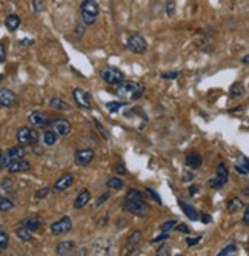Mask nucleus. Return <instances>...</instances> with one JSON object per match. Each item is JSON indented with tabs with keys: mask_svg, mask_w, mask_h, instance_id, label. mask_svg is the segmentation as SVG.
I'll return each instance as SVG.
<instances>
[{
	"mask_svg": "<svg viewBox=\"0 0 249 256\" xmlns=\"http://www.w3.org/2000/svg\"><path fill=\"white\" fill-rule=\"evenodd\" d=\"M89 200H91V194H89V190L88 189L80 190L77 198L74 200V208H77V210H80V208H85L88 206Z\"/></svg>",
	"mask_w": 249,
	"mask_h": 256,
	"instance_id": "obj_20",
	"label": "nucleus"
},
{
	"mask_svg": "<svg viewBox=\"0 0 249 256\" xmlns=\"http://www.w3.org/2000/svg\"><path fill=\"white\" fill-rule=\"evenodd\" d=\"M2 158H4V152H2V149H0V166H2Z\"/></svg>",
	"mask_w": 249,
	"mask_h": 256,
	"instance_id": "obj_56",
	"label": "nucleus"
},
{
	"mask_svg": "<svg viewBox=\"0 0 249 256\" xmlns=\"http://www.w3.org/2000/svg\"><path fill=\"white\" fill-rule=\"evenodd\" d=\"M192 178H194V174H192V172H183V181H185V182L192 181Z\"/></svg>",
	"mask_w": 249,
	"mask_h": 256,
	"instance_id": "obj_52",
	"label": "nucleus"
},
{
	"mask_svg": "<svg viewBox=\"0 0 249 256\" xmlns=\"http://www.w3.org/2000/svg\"><path fill=\"white\" fill-rule=\"evenodd\" d=\"M244 206L246 204L240 198H232L228 201V210H229V214H235V212L241 210V208H244Z\"/></svg>",
	"mask_w": 249,
	"mask_h": 256,
	"instance_id": "obj_27",
	"label": "nucleus"
},
{
	"mask_svg": "<svg viewBox=\"0 0 249 256\" xmlns=\"http://www.w3.org/2000/svg\"><path fill=\"white\" fill-rule=\"evenodd\" d=\"M20 226H22V227H25L27 230H30L31 234H33V232L40 230V227L43 226V221H42V218L33 215V216H28V218H25V220H22Z\"/></svg>",
	"mask_w": 249,
	"mask_h": 256,
	"instance_id": "obj_17",
	"label": "nucleus"
},
{
	"mask_svg": "<svg viewBox=\"0 0 249 256\" xmlns=\"http://www.w3.org/2000/svg\"><path fill=\"white\" fill-rule=\"evenodd\" d=\"M123 186H125V182L120 176H112L106 181V188L111 190H120Z\"/></svg>",
	"mask_w": 249,
	"mask_h": 256,
	"instance_id": "obj_26",
	"label": "nucleus"
},
{
	"mask_svg": "<svg viewBox=\"0 0 249 256\" xmlns=\"http://www.w3.org/2000/svg\"><path fill=\"white\" fill-rule=\"evenodd\" d=\"M20 23H22L20 16H17V14H10V16L7 17V20H5V26H7V30H8L10 32H16L17 28L20 26Z\"/></svg>",
	"mask_w": 249,
	"mask_h": 256,
	"instance_id": "obj_23",
	"label": "nucleus"
},
{
	"mask_svg": "<svg viewBox=\"0 0 249 256\" xmlns=\"http://www.w3.org/2000/svg\"><path fill=\"white\" fill-rule=\"evenodd\" d=\"M178 206L180 208L183 210V214L191 220V221H198V212H197V208L191 204H188L186 201H178Z\"/></svg>",
	"mask_w": 249,
	"mask_h": 256,
	"instance_id": "obj_21",
	"label": "nucleus"
},
{
	"mask_svg": "<svg viewBox=\"0 0 249 256\" xmlns=\"http://www.w3.org/2000/svg\"><path fill=\"white\" fill-rule=\"evenodd\" d=\"M28 122L34 126V128H40V129H47L50 126V115L40 112V110H34L28 115Z\"/></svg>",
	"mask_w": 249,
	"mask_h": 256,
	"instance_id": "obj_8",
	"label": "nucleus"
},
{
	"mask_svg": "<svg viewBox=\"0 0 249 256\" xmlns=\"http://www.w3.org/2000/svg\"><path fill=\"white\" fill-rule=\"evenodd\" d=\"M50 106L53 108V109H56V110H70L71 108H70V104H68L65 100H62V98H59V97H53L51 100H50Z\"/></svg>",
	"mask_w": 249,
	"mask_h": 256,
	"instance_id": "obj_25",
	"label": "nucleus"
},
{
	"mask_svg": "<svg viewBox=\"0 0 249 256\" xmlns=\"http://www.w3.org/2000/svg\"><path fill=\"white\" fill-rule=\"evenodd\" d=\"M14 207V202L5 196H0V212H8Z\"/></svg>",
	"mask_w": 249,
	"mask_h": 256,
	"instance_id": "obj_32",
	"label": "nucleus"
},
{
	"mask_svg": "<svg viewBox=\"0 0 249 256\" xmlns=\"http://www.w3.org/2000/svg\"><path fill=\"white\" fill-rule=\"evenodd\" d=\"M201 236H195V238H186V246L188 247H192V246H197L200 242Z\"/></svg>",
	"mask_w": 249,
	"mask_h": 256,
	"instance_id": "obj_47",
	"label": "nucleus"
},
{
	"mask_svg": "<svg viewBox=\"0 0 249 256\" xmlns=\"http://www.w3.org/2000/svg\"><path fill=\"white\" fill-rule=\"evenodd\" d=\"M142 238H143V235H142V232H140V230L132 232V234L129 235V238H128L125 252H126L128 254H129V253H131V254H137V253H139V244H140Z\"/></svg>",
	"mask_w": 249,
	"mask_h": 256,
	"instance_id": "obj_12",
	"label": "nucleus"
},
{
	"mask_svg": "<svg viewBox=\"0 0 249 256\" xmlns=\"http://www.w3.org/2000/svg\"><path fill=\"white\" fill-rule=\"evenodd\" d=\"M73 182H74V176L71 175V174H66V175H62L57 181H56V184H54V192H63V190H66V189H70L71 186H73Z\"/></svg>",
	"mask_w": 249,
	"mask_h": 256,
	"instance_id": "obj_16",
	"label": "nucleus"
},
{
	"mask_svg": "<svg viewBox=\"0 0 249 256\" xmlns=\"http://www.w3.org/2000/svg\"><path fill=\"white\" fill-rule=\"evenodd\" d=\"M241 62H243V64H247V63H249V57H247V56H244Z\"/></svg>",
	"mask_w": 249,
	"mask_h": 256,
	"instance_id": "obj_55",
	"label": "nucleus"
},
{
	"mask_svg": "<svg viewBox=\"0 0 249 256\" xmlns=\"http://www.w3.org/2000/svg\"><path fill=\"white\" fill-rule=\"evenodd\" d=\"M74 242L71 241H63V242H59L57 247H56V254L59 256H66V254H71L74 252Z\"/></svg>",
	"mask_w": 249,
	"mask_h": 256,
	"instance_id": "obj_22",
	"label": "nucleus"
},
{
	"mask_svg": "<svg viewBox=\"0 0 249 256\" xmlns=\"http://www.w3.org/2000/svg\"><path fill=\"white\" fill-rule=\"evenodd\" d=\"M198 190H200L198 186H191V188H189V195H191V196H194V195H197V194H198Z\"/></svg>",
	"mask_w": 249,
	"mask_h": 256,
	"instance_id": "obj_53",
	"label": "nucleus"
},
{
	"mask_svg": "<svg viewBox=\"0 0 249 256\" xmlns=\"http://www.w3.org/2000/svg\"><path fill=\"white\" fill-rule=\"evenodd\" d=\"M48 128H50L54 134H57V136H66L68 134L71 132V124H70V122L65 120V118L51 120Z\"/></svg>",
	"mask_w": 249,
	"mask_h": 256,
	"instance_id": "obj_10",
	"label": "nucleus"
},
{
	"mask_svg": "<svg viewBox=\"0 0 249 256\" xmlns=\"http://www.w3.org/2000/svg\"><path fill=\"white\" fill-rule=\"evenodd\" d=\"M244 94H246V88H244V84L241 82L234 83L231 86V89H229V97L231 98H241V97H244Z\"/></svg>",
	"mask_w": 249,
	"mask_h": 256,
	"instance_id": "obj_24",
	"label": "nucleus"
},
{
	"mask_svg": "<svg viewBox=\"0 0 249 256\" xmlns=\"http://www.w3.org/2000/svg\"><path fill=\"white\" fill-rule=\"evenodd\" d=\"M237 250L235 244H229V246H226L221 252H218V256H226V254H232L234 252Z\"/></svg>",
	"mask_w": 249,
	"mask_h": 256,
	"instance_id": "obj_34",
	"label": "nucleus"
},
{
	"mask_svg": "<svg viewBox=\"0 0 249 256\" xmlns=\"http://www.w3.org/2000/svg\"><path fill=\"white\" fill-rule=\"evenodd\" d=\"M175 226H177V221H175V220H169V221H166V222H163V224L160 226V230H162V232H169V230H172Z\"/></svg>",
	"mask_w": 249,
	"mask_h": 256,
	"instance_id": "obj_35",
	"label": "nucleus"
},
{
	"mask_svg": "<svg viewBox=\"0 0 249 256\" xmlns=\"http://www.w3.org/2000/svg\"><path fill=\"white\" fill-rule=\"evenodd\" d=\"M45 10V0H33V11L36 14H40Z\"/></svg>",
	"mask_w": 249,
	"mask_h": 256,
	"instance_id": "obj_33",
	"label": "nucleus"
},
{
	"mask_svg": "<svg viewBox=\"0 0 249 256\" xmlns=\"http://www.w3.org/2000/svg\"><path fill=\"white\" fill-rule=\"evenodd\" d=\"M166 14L169 17H172L175 14V2H174V0H169V2L166 4Z\"/></svg>",
	"mask_w": 249,
	"mask_h": 256,
	"instance_id": "obj_41",
	"label": "nucleus"
},
{
	"mask_svg": "<svg viewBox=\"0 0 249 256\" xmlns=\"http://www.w3.org/2000/svg\"><path fill=\"white\" fill-rule=\"evenodd\" d=\"M42 142H43L45 146H54L56 142H57V134H54L53 130L43 132V135H42Z\"/></svg>",
	"mask_w": 249,
	"mask_h": 256,
	"instance_id": "obj_28",
	"label": "nucleus"
},
{
	"mask_svg": "<svg viewBox=\"0 0 249 256\" xmlns=\"http://www.w3.org/2000/svg\"><path fill=\"white\" fill-rule=\"evenodd\" d=\"M198 220H200L203 224H209V222H212V216H211L209 214H205V212L198 214Z\"/></svg>",
	"mask_w": 249,
	"mask_h": 256,
	"instance_id": "obj_42",
	"label": "nucleus"
},
{
	"mask_svg": "<svg viewBox=\"0 0 249 256\" xmlns=\"http://www.w3.org/2000/svg\"><path fill=\"white\" fill-rule=\"evenodd\" d=\"M8 172L10 174H22V172H28L31 169V162L24 160V158H19V160H14L13 162L8 164Z\"/></svg>",
	"mask_w": 249,
	"mask_h": 256,
	"instance_id": "obj_15",
	"label": "nucleus"
},
{
	"mask_svg": "<svg viewBox=\"0 0 249 256\" xmlns=\"http://www.w3.org/2000/svg\"><path fill=\"white\" fill-rule=\"evenodd\" d=\"M73 230V221L70 216H62L59 221L53 222L51 224V234L56 235V236H60V235H65L68 232Z\"/></svg>",
	"mask_w": 249,
	"mask_h": 256,
	"instance_id": "obj_7",
	"label": "nucleus"
},
{
	"mask_svg": "<svg viewBox=\"0 0 249 256\" xmlns=\"http://www.w3.org/2000/svg\"><path fill=\"white\" fill-rule=\"evenodd\" d=\"M126 48L134 54H145L146 50H148L146 38L139 32H134V34L129 36V38L126 42Z\"/></svg>",
	"mask_w": 249,
	"mask_h": 256,
	"instance_id": "obj_6",
	"label": "nucleus"
},
{
	"mask_svg": "<svg viewBox=\"0 0 249 256\" xmlns=\"http://www.w3.org/2000/svg\"><path fill=\"white\" fill-rule=\"evenodd\" d=\"M146 192H148V194L152 196V200H155V201H157V204H158V206H162V204H163V202H162V198H160V195H158V194H157L154 189H151V188H146Z\"/></svg>",
	"mask_w": 249,
	"mask_h": 256,
	"instance_id": "obj_40",
	"label": "nucleus"
},
{
	"mask_svg": "<svg viewBox=\"0 0 249 256\" xmlns=\"http://www.w3.org/2000/svg\"><path fill=\"white\" fill-rule=\"evenodd\" d=\"M231 2H235V0H231Z\"/></svg>",
	"mask_w": 249,
	"mask_h": 256,
	"instance_id": "obj_57",
	"label": "nucleus"
},
{
	"mask_svg": "<svg viewBox=\"0 0 249 256\" xmlns=\"http://www.w3.org/2000/svg\"><path fill=\"white\" fill-rule=\"evenodd\" d=\"M100 77H102V80L105 83H108L111 86H117L122 82H125V74L120 71L119 68H114V66H109V68L102 69Z\"/></svg>",
	"mask_w": 249,
	"mask_h": 256,
	"instance_id": "obj_5",
	"label": "nucleus"
},
{
	"mask_svg": "<svg viewBox=\"0 0 249 256\" xmlns=\"http://www.w3.org/2000/svg\"><path fill=\"white\" fill-rule=\"evenodd\" d=\"M17 103V96L8 88H0V108H13Z\"/></svg>",
	"mask_w": 249,
	"mask_h": 256,
	"instance_id": "obj_13",
	"label": "nucleus"
},
{
	"mask_svg": "<svg viewBox=\"0 0 249 256\" xmlns=\"http://www.w3.org/2000/svg\"><path fill=\"white\" fill-rule=\"evenodd\" d=\"M50 188H42V189H39L37 190V194H36V198L37 200H43V198H47L48 196V194H50Z\"/></svg>",
	"mask_w": 249,
	"mask_h": 256,
	"instance_id": "obj_39",
	"label": "nucleus"
},
{
	"mask_svg": "<svg viewBox=\"0 0 249 256\" xmlns=\"http://www.w3.org/2000/svg\"><path fill=\"white\" fill-rule=\"evenodd\" d=\"M145 86L139 82H122L117 84L116 96L128 102H135L145 96Z\"/></svg>",
	"mask_w": 249,
	"mask_h": 256,
	"instance_id": "obj_2",
	"label": "nucleus"
},
{
	"mask_svg": "<svg viewBox=\"0 0 249 256\" xmlns=\"http://www.w3.org/2000/svg\"><path fill=\"white\" fill-rule=\"evenodd\" d=\"M174 228H177L178 232H182V234H189V232H191L189 227H188L186 224H183V222H182V224H178V222H177V226H175Z\"/></svg>",
	"mask_w": 249,
	"mask_h": 256,
	"instance_id": "obj_46",
	"label": "nucleus"
},
{
	"mask_svg": "<svg viewBox=\"0 0 249 256\" xmlns=\"http://www.w3.org/2000/svg\"><path fill=\"white\" fill-rule=\"evenodd\" d=\"M243 226H249V208L244 206V214H243Z\"/></svg>",
	"mask_w": 249,
	"mask_h": 256,
	"instance_id": "obj_49",
	"label": "nucleus"
},
{
	"mask_svg": "<svg viewBox=\"0 0 249 256\" xmlns=\"http://www.w3.org/2000/svg\"><path fill=\"white\" fill-rule=\"evenodd\" d=\"M185 162H186L188 169L195 170V169H200V168H201V164H203V158H201V155H200L198 152H189V154L186 155Z\"/></svg>",
	"mask_w": 249,
	"mask_h": 256,
	"instance_id": "obj_18",
	"label": "nucleus"
},
{
	"mask_svg": "<svg viewBox=\"0 0 249 256\" xmlns=\"http://www.w3.org/2000/svg\"><path fill=\"white\" fill-rule=\"evenodd\" d=\"M160 77H162L163 80H177V78L180 77V72H178V71H172V72H163Z\"/></svg>",
	"mask_w": 249,
	"mask_h": 256,
	"instance_id": "obj_37",
	"label": "nucleus"
},
{
	"mask_svg": "<svg viewBox=\"0 0 249 256\" xmlns=\"http://www.w3.org/2000/svg\"><path fill=\"white\" fill-rule=\"evenodd\" d=\"M94 150L93 149H79L74 154V162L80 168H86L89 162L94 160Z\"/></svg>",
	"mask_w": 249,
	"mask_h": 256,
	"instance_id": "obj_11",
	"label": "nucleus"
},
{
	"mask_svg": "<svg viewBox=\"0 0 249 256\" xmlns=\"http://www.w3.org/2000/svg\"><path fill=\"white\" fill-rule=\"evenodd\" d=\"M19 43H20L22 46H31V44H34V40H33V38H22Z\"/></svg>",
	"mask_w": 249,
	"mask_h": 256,
	"instance_id": "obj_51",
	"label": "nucleus"
},
{
	"mask_svg": "<svg viewBox=\"0 0 249 256\" xmlns=\"http://www.w3.org/2000/svg\"><path fill=\"white\" fill-rule=\"evenodd\" d=\"M214 178L218 181V184L221 186V188H224L226 182H228V180H229V170H228V168H226L224 162H220V164L217 166Z\"/></svg>",
	"mask_w": 249,
	"mask_h": 256,
	"instance_id": "obj_19",
	"label": "nucleus"
},
{
	"mask_svg": "<svg viewBox=\"0 0 249 256\" xmlns=\"http://www.w3.org/2000/svg\"><path fill=\"white\" fill-rule=\"evenodd\" d=\"M16 138L20 146H33L39 142V134L36 129L28 126H20L16 132Z\"/></svg>",
	"mask_w": 249,
	"mask_h": 256,
	"instance_id": "obj_4",
	"label": "nucleus"
},
{
	"mask_svg": "<svg viewBox=\"0 0 249 256\" xmlns=\"http://www.w3.org/2000/svg\"><path fill=\"white\" fill-rule=\"evenodd\" d=\"M25 156V146H14V148H10L5 154H4V158H2V166L0 168H8L10 162H13L14 160H19V158H24Z\"/></svg>",
	"mask_w": 249,
	"mask_h": 256,
	"instance_id": "obj_9",
	"label": "nucleus"
},
{
	"mask_svg": "<svg viewBox=\"0 0 249 256\" xmlns=\"http://www.w3.org/2000/svg\"><path fill=\"white\" fill-rule=\"evenodd\" d=\"M10 246V235L0 227V250H5Z\"/></svg>",
	"mask_w": 249,
	"mask_h": 256,
	"instance_id": "obj_31",
	"label": "nucleus"
},
{
	"mask_svg": "<svg viewBox=\"0 0 249 256\" xmlns=\"http://www.w3.org/2000/svg\"><path fill=\"white\" fill-rule=\"evenodd\" d=\"M166 240H169V232H162V235H158V236H155V238L151 240V244L163 242V241H166Z\"/></svg>",
	"mask_w": 249,
	"mask_h": 256,
	"instance_id": "obj_36",
	"label": "nucleus"
},
{
	"mask_svg": "<svg viewBox=\"0 0 249 256\" xmlns=\"http://www.w3.org/2000/svg\"><path fill=\"white\" fill-rule=\"evenodd\" d=\"M126 106V103H123V102H109V103H106V109L111 112V114H116V112H119L122 108H125Z\"/></svg>",
	"mask_w": 249,
	"mask_h": 256,
	"instance_id": "obj_30",
	"label": "nucleus"
},
{
	"mask_svg": "<svg viewBox=\"0 0 249 256\" xmlns=\"http://www.w3.org/2000/svg\"><path fill=\"white\" fill-rule=\"evenodd\" d=\"M94 126H96V128H97V130L102 134V136H103L105 140H108V136H109V135H108V132L105 130V128L102 126V123H100V122H97V120H94Z\"/></svg>",
	"mask_w": 249,
	"mask_h": 256,
	"instance_id": "obj_44",
	"label": "nucleus"
},
{
	"mask_svg": "<svg viewBox=\"0 0 249 256\" xmlns=\"http://www.w3.org/2000/svg\"><path fill=\"white\" fill-rule=\"evenodd\" d=\"M171 254V248L168 247V244L160 246V248L157 250V256H169Z\"/></svg>",
	"mask_w": 249,
	"mask_h": 256,
	"instance_id": "obj_38",
	"label": "nucleus"
},
{
	"mask_svg": "<svg viewBox=\"0 0 249 256\" xmlns=\"http://www.w3.org/2000/svg\"><path fill=\"white\" fill-rule=\"evenodd\" d=\"M108 198H109V192H105V194H102V195H100V198L97 200L96 206H97V207H100V206H102V204H103V202H105Z\"/></svg>",
	"mask_w": 249,
	"mask_h": 256,
	"instance_id": "obj_48",
	"label": "nucleus"
},
{
	"mask_svg": "<svg viewBox=\"0 0 249 256\" xmlns=\"http://www.w3.org/2000/svg\"><path fill=\"white\" fill-rule=\"evenodd\" d=\"M33 149H34L36 155H42V148H39V146H37V143H36V144H33Z\"/></svg>",
	"mask_w": 249,
	"mask_h": 256,
	"instance_id": "obj_54",
	"label": "nucleus"
},
{
	"mask_svg": "<svg viewBox=\"0 0 249 256\" xmlns=\"http://www.w3.org/2000/svg\"><path fill=\"white\" fill-rule=\"evenodd\" d=\"M123 208L128 214L137 215V216H146L149 214V204L146 202L143 192L139 189H131L125 198H123Z\"/></svg>",
	"mask_w": 249,
	"mask_h": 256,
	"instance_id": "obj_1",
	"label": "nucleus"
},
{
	"mask_svg": "<svg viewBox=\"0 0 249 256\" xmlns=\"http://www.w3.org/2000/svg\"><path fill=\"white\" fill-rule=\"evenodd\" d=\"M116 170H117V174H119L120 176H123V175L126 174V168H125V164H123V162H120V164H117Z\"/></svg>",
	"mask_w": 249,
	"mask_h": 256,
	"instance_id": "obj_50",
	"label": "nucleus"
},
{
	"mask_svg": "<svg viewBox=\"0 0 249 256\" xmlns=\"http://www.w3.org/2000/svg\"><path fill=\"white\" fill-rule=\"evenodd\" d=\"M235 170H237V174L238 175H241V176H249V170H247V168L246 166H243V164H237L235 166Z\"/></svg>",
	"mask_w": 249,
	"mask_h": 256,
	"instance_id": "obj_43",
	"label": "nucleus"
},
{
	"mask_svg": "<svg viewBox=\"0 0 249 256\" xmlns=\"http://www.w3.org/2000/svg\"><path fill=\"white\" fill-rule=\"evenodd\" d=\"M16 235H17V238H19L20 241H24V242H30V241H31V238H33L31 232H30V230H27L25 227H22V226L16 230Z\"/></svg>",
	"mask_w": 249,
	"mask_h": 256,
	"instance_id": "obj_29",
	"label": "nucleus"
},
{
	"mask_svg": "<svg viewBox=\"0 0 249 256\" xmlns=\"http://www.w3.org/2000/svg\"><path fill=\"white\" fill-rule=\"evenodd\" d=\"M80 12H82V22L85 26H91L96 23L99 14H100V8L96 0H83L80 5Z\"/></svg>",
	"mask_w": 249,
	"mask_h": 256,
	"instance_id": "obj_3",
	"label": "nucleus"
},
{
	"mask_svg": "<svg viewBox=\"0 0 249 256\" xmlns=\"http://www.w3.org/2000/svg\"><path fill=\"white\" fill-rule=\"evenodd\" d=\"M7 60V48L4 42H0V63H4Z\"/></svg>",
	"mask_w": 249,
	"mask_h": 256,
	"instance_id": "obj_45",
	"label": "nucleus"
},
{
	"mask_svg": "<svg viewBox=\"0 0 249 256\" xmlns=\"http://www.w3.org/2000/svg\"><path fill=\"white\" fill-rule=\"evenodd\" d=\"M73 97H74L76 103H77L82 109H85V110H91V102H89V94H88L86 90L77 88V89H74V92H73Z\"/></svg>",
	"mask_w": 249,
	"mask_h": 256,
	"instance_id": "obj_14",
	"label": "nucleus"
}]
</instances>
